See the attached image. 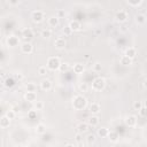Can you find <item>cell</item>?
Listing matches in <instances>:
<instances>
[{
	"instance_id": "6da1fadb",
	"label": "cell",
	"mask_w": 147,
	"mask_h": 147,
	"mask_svg": "<svg viewBox=\"0 0 147 147\" xmlns=\"http://www.w3.org/2000/svg\"><path fill=\"white\" fill-rule=\"evenodd\" d=\"M87 106V99L80 94L75 95L72 98V107L75 110H83Z\"/></svg>"
},
{
	"instance_id": "44dd1931",
	"label": "cell",
	"mask_w": 147,
	"mask_h": 147,
	"mask_svg": "<svg viewBox=\"0 0 147 147\" xmlns=\"http://www.w3.org/2000/svg\"><path fill=\"white\" fill-rule=\"evenodd\" d=\"M84 70H85V67H84V64H83V63H76V64L74 65V72H75V74H77V75L83 74V72H84Z\"/></svg>"
},
{
	"instance_id": "52a82bcc",
	"label": "cell",
	"mask_w": 147,
	"mask_h": 147,
	"mask_svg": "<svg viewBox=\"0 0 147 147\" xmlns=\"http://www.w3.org/2000/svg\"><path fill=\"white\" fill-rule=\"evenodd\" d=\"M21 52L23 54H31L33 52V46L30 41H24L22 45H21Z\"/></svg>"
},
{
	"instance_id": "cb8c5ba5",
	"label": "cell",
	"mask_w": 147,
	"mask_h": 147,
	"mask_svg": "<svg viewBox=\"0 0 147 147\" xmlns=\"http://www.w3.org/2000/svg\"><path fill=\"white\" fill-rule=\"evenodd\" d=\"M146 21H147V17L144 15V14H138L137 16H136V22L138 23V24H145L146 23Z\"/></svg>"
},
{
	"instance_id": "8fae6325",
	"label": "cell",
	"mask_w": 147,
	"mask_h": 147,
	"mask_svg": "<svg viewBox=\"0 0 147 147\" xmlns=\"http://www.w3.org/2000/svg\"><path fill=\"white\" fill-rule=\"evenodd\" d=\"M24 99H25L28 102L33 103V102H36V101H37V94H36V92L26 91V93H25V95H24Z\"/></svg>"
},
{
	"instance_id": "30bf717a",
	"label": "cell",
	"mask_w": 147,
	"mask_h": 147,
	"mask_svg": "<svg viewBox=\"0 0 147 147\" xmlns=\"http://www.w3.org/2000/svg\"><path fill=\"white\" fill-rule=\"evenodd\" d=\"M65 45H67V41L64 38H57L55 41H54V46L56 49H64L65 48Z\"/></svg>"
},
{
	"instance_id": "e0dca14e",
	"label": "cell",
	"mask_w": 147,
	"mask_h": 147,
	"mask_svg": "<svg viewBox=\"0 0 147 147\" xmlns=\"http://www.w3.org/2000/svg\"><path fill=\"white\" fill-rule=\"evenodd\" d=\"M124 55H126V56H129L130 59H134L136 57V55H137V51H136V48L134 47H129V48H126L125 49V52H124Z\"/></svg>"
},
{
	"instance_id": "f35d334b",
	"label": "cell",
	"mask_w": 147,
	"mask_h": 147,
	"mask_svg": "<svg viewBox=\"0 0 147 147\" xmlns=\"http://www.w3.org/2000/svg\"><path fill=\"white\" fill-rule=\"evenodd\" d=\"M6 116H7L8 118H10V119H14L15 116H16V113H15V110H8V111L6 113Z\"/></svg>"
},
{
	"instance_id": "83f0119b",
	"label": "cell",
	"mask_w": 147,
	"mask_h": 147,
	"mask_svg": "<svg viewBox=\"0 0 147 147\" xmlns=\"http://www.w3.org/2000/svg\"><path fill=\"white\" fill-rule=\"evenodd\" d=\"M41 37L42 38H51L52 37V30H49V29H44L42 31H41Z\"/></svg>"
},
{
	"instance_id": "4dcf8cb0",
	"label": "cell",
	"mask_w": 147,
	"mask_h": 147,
	"mask_svg": "<svg viewBox=\"0 0 147 147\" xmlns=\"http://www.w3.org/2000/svg\"><path fill=\"white\" fill-rule=\"evenodd\" d=\"M25 88H26V91L36 92V90H37V86H36V84H34V83H28V84L25 85Z\"/></svg>"
},
{
	"instance_id": "4316f807",
	"label": "cell",
	"mask_w": 147,
	"mask_h": 147,
	"mask_svg": "<svg viewBox=\"0 0 147 147\" xmlns=\"http://www.w3.org/2000/svg\"><path fill=\"white\" fill-rule=\"evenodd\" d=\"M85 140H86V144H87V145H92V144L95 142L96 138H95L94 134H87V137L85 138Z\"/></svg>"
},
{
	"instance_id": "7bdbcfd3",
	"label": "cell",
	"mask_w": 147,
	"mask_h": 147,
	"mask_svg": "<svg viewBox=\"0 0 147 147\" xmlns=\"http://www.w3.org/2000/svg\"><path fill=\"white\" fill-rule=\"evenodd\" d=\"M8 3L11 6H17L20 3V0H8Z\"/></svg>"
},
{
	"instance_id": "7a4b0ae2",
	"label": "cell",
	"mask_w": 147,
	"mask_h": 147,
	"mask_svg": "<svg viewBox=\"0 0 147 147\" xmlns=\"http://www.w3.org/2000/svg\"><path fill=\"white\" fill-rule=\"evenodd\" d=\"M61 60L57 57V56H51V57H48V60H47V68H48V70H52V71H55V70H59V68H60V65H61Z\"/></svg>"
},
{
	"instance_id": "d6986e66",
	"label": "cell",
	"mask_w": 147,
	"mask_h": 147,
	"mask_svg": "<svg viewBox=\"0 0 147 147\" xmlns=\"http://www.w3.org/2000/svg\"><path fill=\"white\" fill-rule=\"evenodd\" d=\"M108 140L110 141V142H117L118 141V133L116 132V131H109V133H108Z\"/></svg>"
},
{
	"instance_id": "9a60e30c",
	"label": "cell",
	"mask_w": 147,
	"mask_h": 147,
	"mask_svg": "<svg viewBox=\"0 0 147 147\" xmlns=\"http://www.w3.org/2000/svg\"><path fill=\"white\" fill-rule=\"evenodd\" d=\"M87 123H88V125L90 126H98V124H99V117L96 116V115H93L92 114V116H90L88 118H87Z\"/></svg>"
},
{
	"instance_id": "8d00e7d4",
	"label": "cell",
	"mask_w": 147,
	"mask_h": 147,
	"mask_svg": "<svg viewBox=\"0 0 147 147\" xmlns=\"http://www.w3.org/2000/svg\"><path fill=\"white\" fill-rule=\"evenodd\" d=\"M3 85H5L6 87H11V86L14 85V79H13V78H7V79L3 82Z\"/></svg>"
},
{
	"instance_id": "bcb514c9",
	"label": "cell",
	"mask_w": 147,
	"mask_h": 147,
	"mask_svg": "<svg viewBox=\"0 0 147 147\" xmlns=\"http://www.w3.org/2000/svg\"><path fill=\"white\" fill-rule=\"evenodd\" d=\"M144 106H145V107H147V100H145V101H144Z\"/></svg>"
},
{
	"instance_id": "2e32d148",
	"label": "cell",
	"mask_w": 147,
	"mask_h": 147,
	"mask_svg": "<svg viewBox=\"0 0 147 147\" xmlns=\"http://www.w3.org/2000/svg\"><path fill=\"white\" fill-rule=\"evenodd\" d=\"M59 24H60V18L57 16H51L48 18V25L49 26L56 28V26H59Z\"/></svg>"
},
{
	"instance_id": "ba28073f",
	"label": "cell",
	"mask_w": 147,
	"mask_h": 147,
	"mask_svg": "<svg viewBox=\"0 0 147 147\" xmlns=\"http://www.w3.org/2000/svg\"><path fill=\"white\" fill-rule=\"evenodd\" d=\"M115 20H116V22H118V23H124V22L127 20V14H126V11H125V10H118V11H116V14H115Z\"/></svg>"
},
{
	"instance_id": "60d3db41",
	"label": "cell",
	"mask_w": 147,
	"mask_h": 147,
	"mask_svg": "<svg viewBox=\"0 0 147 147\" xmlns=\"http://www.w3.org/2000/svg\"><path fill=\"white\" fill-rule=\"evenodd\" d=\"M37 111H38V110H36V109H34V110H30V111L28 113V117L31 118V119H34L36 116H37Z\"/></svg>"
},
{
	"instance_id": "603a6c76",
	"label": "cell",
	"mask_w": 147,
	"mask_h": 147,
	"mask_svg": "<svg viewBox=\"0 0 147 147\" xmlns=\"http://www.w3.org/2000/svg\"><path fill=\"white\" fill-rule=\"evenodd\" d=\"M108 133H109V130L107 127H100V129H98V136L100 138H107L108 137Z\"/></svg>"
},
{
	"instance_id": "3957f363",
	"label": "cell",
	"mask_w": 147,
	"mask_h": 147,
	"mask_svg": "<svg viewBox=\"0 0 147 147\" xmlns=\"http://www.w3.org/2000/svg\"><path fill=\"white\" fill-rule=\"evenodd\" d=\"M106 86V80L102 77H96L93 82H92V90L94 91H102Z\"/></svg>"
},
{
	"instance_id": "836d02e7",
	"label": "cell",
	"mask_w": 147,
	"mask_h": 147,
	"mask_svg": "<svg viewBox=\"0 0 147 147\" xmlns=\"http://www.w3.org/2000/svg\"><path fill=\"white\" fill-rule=\"evenodd\" d=\"M127 1V3L130 5V6H132V7H137V6H139L141 2H142V0H126Z\"/></svg>"
},
{
	"instance_id": "f6af8a7d",
	"label": "cell",
	"mask_w": 147,
	"mask_h": 147,
	"mask_svg": "<svg viewBox=\"0 0 147 147\" xmlns=\"http://www.w3.org/2000/svg\"><path fill=\"white\" fill-rule=\"evenodd\" d=\"M142 87H144L145 90H147V78L144 79V82H142Z\"/></svg>"
},
{
	"instance_id": "ac0fdd59",
	"label": "cell",
	"mask_w": 147,
	"mask_h": 147,
	"mask_svg": "<svg viewBox=\"0 0 147 147\" xmlns=\"http://www.w3.org/2000/svg\"><path fill=\"white\" fill-rule=\"evenodd\" d=\"M10 118H8L6 115H3L1 118H0V126L2 127V129H6V127H8L9 126V124H10Z\"/></svg>"
},
{
	"instance_id": "1f68e13d",
	"label": "cell",
	"mask_w": 147,
	"mask_h": 147,
	"mask_svg": "<svg viewBox=\"0 0 147 147\" xmlns=\"http://www.w3.org/2000/svg\"><path fill=\"white\" fill-rule=\"evenodd\" d=\"M33 108H34L36 110H42V108H44V102H42V101H36V102H33Z\"/></svg>"
},
{
	"instance_id": "7402d4cb",
	"label": "cell",
	"mask_w": 147,
	"mask_h": 147,
	"mask_svg": "<svg viewBox=\"0 0 147 147\" xmlns=\"http://www.w3.org/2000/svg\"><path fill=\"white\" fill-rule=\"evenodd\" d=\"M119 62H121V64H122V65L127 67V65L132 64V59H130V57H129V56H126V55H123V56L121 57Z\"/></svg>"
},
{
	"instance_id": "b9f144b4",
	"label": "cell",
	"mask_w": 147,
	"mask_h": 147,
	"mask_svg": "<svg viewBox=\"0 0 147 147\" xmlns=\"http://www.w3.org/2000/svg\"><path fill=\"white\" fill-rule=\"evenodd\" d=\"M56 16H57L59 18H62V17H64V16H65V13H64V10H62V9L57 10V13H56Z\"/></svg>"
},
{
	"instance_id": "5bb4252c",
	"label": "cell",
	"mask_w": 147,
	"mask_h": 147,
	"mask_svg": "<svg viewBox=\"0 0 147 147\" xmlns=\"http://www.w3.org/2000/svg\"><path fill=\"white\" fill-rule=\"evenodd\" d=\"M88 109L93 114V115H98L100 113V105L96 103V102H92L90 106H88Z\"/></svg>"
},
{
	"instance_id": "ab89813d",
	"label": "cell",
	"mask_w": 147,
	"mask_h": 147,
	"mask_svg": "<svg viewBox=\"0 0 147 147\" xmlns=\"http://www.w3.org/2000/svg\"><path fill=\"white\" fill-rule=\"evenodd\" d=\"M63 33H64L65 36H70V34L72 33V30H71V28H70L69 25L64 26V28H63Z\"/></svg>"
},
{
	"instance_id": "5b68a950",
	"label": "cell",
	"mask_w": 147,
	"mask_h": 147,
	"mask_svg": "<svg viewBox=\"0 0 147 147\" xmlns=\"http://www.w3.org/2000/svg\"><path fill=\"white\" fill-rule=\"evenodd\" d=\"M6 44H7L8 47L14 48V47H17L20 45V39L14 34L13 36H8L7 39H6Z\"/></svg>"
},
{
	"instance_id": "f546056e",
	"label": "cell",
	"mask_w": 147,
	"mask_h": 147,
	"mask_svg": "<svg viewBox=\"0 0 147 147\" xmlns=\"http://www.w3.org/2000/svg\"><path fill=\"white\" fill-rule=\"evenodd\" d=\"M47 71H48L47 65H40V67L38 68V74H39L40 76H45V75L47 74Z\"/></svg>"
},
{
	"instance_id": "ffe728a7",
	"label": "cell",
	"mask_w": 147,
	"mask_h": 147,
	"mask_svg": "<svg viewBox=\"0 0 147 147\" xmlns=\"http://www.w3.org/2000/svg\"><path fill=\"white\" fill-rule=\"evenodd\" d=\"M69 26L71 28L72 31H79L82 29V23L79 21H71L69 23Z\"/></svg>"
},
{
	"instance_id": "d590c367",
	"label": "cell",
	"mask_w": 147,
	"mask_h": 147,
	"mask_svg": "<svg viewBox=\"0 0 147 147\" xmlns=\"http://www.w3.org/2000/svg\"><path fill=\"white\" fill-rule=\"evenodd\" d=\"M142 107H144V102H141V101H136L133 103V109L134 110H140Z\"/></svg>"
},
{
	"instance_id": "74e56055",
	"label": "cell",
	"mask_w": 147,
	"mask_h": 147,
	"mask_svg": "<svg viewBox=\"0 0 147 147\" xmlns=\"http://www.w3.org/2000/svg\"><path fill=\"white\" fill-rule=\"evenodd\" d=\"M138 113H139V116H141V117H147V107H142L140 110H138Z\"/></svg>"
},
{
	"instance_id": "e575fe53",
	"label": "cell",
	"mask_w": 147,
	"mask_h": 147,
	"mask_svg": "<svg viewBox=\"0 0 147 147\" xmlns=\"http://www.w3.org/2000/svg\"><path fill=\"white\" fill-rule=\"evenodd\" d=\"M101 70H102V64L99 63V62H95V63L93 64V71H95V72H100Z\"/></svg>"
},
{
	"instance_id": "d6a6232c",
	"label": "cell",
	"mask_w": 147,
	"mask_h": 147,
	"mask_svg": "<svg viewBox=\"0 0 147 147\" xmlns=\"http://www.w3.org/2000/svg\"><path fill=\"white\" fill-rule=\"evenodd\" d=\"M78 88H79V91H80V92L85 93V92H87V91H88V85H87V83H80V84H79V86H78Z\"/></svg>"
},
{
	"instance_id": "277c9868",
	"label": "cell",
	"mask_w": 147,
	"mask_h": 147,
	"mask_svg": "<svg viewBox=\"0 0 147 147\" xmlns=\"http://www.w3.org/2000/svg\"><path fill=\"white\" fill-rule=\"evenodd\" d=\"M45 18V14L42 10H33L31 13V20L33 23H41Z\"/></svg>"
},
{
	"instance_id": "7c38bea8",
	"label": "cell",
	"mask_w": 147,
	"mask_h": 147,
	"mask_svg": "<svg viewBox=\"0 0 147 147\" xmlns=\"http://www.w3.org/2000/svg\"><path fill=\"white\" fill-rule=\"evenodd\" d=\"M40 88L42 91H51L52 90V82L49 79H42L40 82Z\"/></svg>"
},
{
	"instance_id": "ee69618b",
	"label": "cell",
	"mask_w": 147,
	"mask_h": 147,
	"mask_svg": "<svg viewBox=\"0 0 147 147\" xmlns=\"http://www.w3.org/2000/svg\"><path fill=\"white\" fill-rule=\"evenodd\" d=\"M15 78H16V79H18V80H21V79L23 78V75H22L21 72H18V74H15Z\"/></svg>"
},
{
	"instance_id": "d4e9b609",
	"label": "cell",
	"mask_w": 147,
	"mask_h": 147,
	"mask_svg": "<svg viewBox=\"0 0 147 147\" xmlns=\"http://www.w3.org/2000/svg\"><path fill=\"white\" fill-rule=\"evenodd\" d=\"M45 132H46V126L42 123L37 124V126H36V133L37 134H44Z\"/></svg>"
},
{
	"instance_id": "f1b7e54d",
	"label": "cell",
	"mask_w": 147,
	"mask_h": 147,
	"mask_svg": "<svg viewBox=\"0 0 147 147\" xmlns=\"http://www.w3.org/2000/svg\"><path fill=\"white\" fill-rule=\"evenodd\" d=\"M69 68H70V65H69L68 62H62L61 65H60V68H59V70H60L61 72H65V71L69 70Z\"/></svg>"
},
{
	"instance_id": "484cf974",
	"label": "cell",
	"mask_w": 147,
	"mask_h": 147,
	"mask_svg": "<svg viewBox=\"0 0 147 147\" xmlns=\"http://www.w3.org/2000/svg\"><path fill=\"white\" fill-rule=\"evenodd\" d=\"M75 141H76L77 145L82 146V145H83V133L77 132V133L75 134Z\"/></svg>"
},
{
	"instance_id": "8992f818",
	"label": "cell",
	"mask_w": 147,
	"mask_h": 147,
	"mask_svg": "<svg viewBox=\"0 0 147 147\" xmlns=\"http://www.w3.org/2000/svg\"><path fill=\"white\" fill-rule=\"evenodd\" d=\"M33 37H34V33L30 28H25L22 30V38L24 39V41H31Z\"/></svg>"
},
{
	"instance_id": "9c48e42d",
	"label": "cell",
	"mask_w": 147,
	"mask_h": 147,
	"mask_svg": "<svg viewBox=\"0 0 147 147\" xmlns=\"http://www.w3.org/2000/svg\"><path fill=\"white\" fill-rule=\"evenodd\" d=\"M137 122H138V119H137V116H134V115H129L125 118V124L129 127H134L137 125Z\"/></svg>"
},
{
	"instance_id": "4fadbf2b",
	"label": "cell",
	"mask_w": 147,
	"mask_h": 147,
	"mask_svg": "<svg viewBox=\"0 0 147 147\" xmlns=\"http://www.w3.org/2000/svg\"><path fill=\"white\" fill-rule=\"evenodd\" d=\"M88 123L87 122H82V123H79L78 125H77V132H79V133H86L87 131H88Z\"/></svg>"
}]
</instances>
